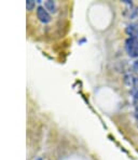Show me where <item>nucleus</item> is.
Here are the masks:
<instances>
[{
	"instance_id": "423d86ee",
	"label": "nucleus",
	"mask_w": 138,
	"mask_h": 160,
	"mask_svg": "<svg viewBox=\"0 0 138 160\" xmlns=\"http://www.w3.org/2000/svg\"><path fill=\"white\" fill-rule=\"evenodd\" d=\"M134 105H135V112H136V117L138 118V93L134 96Z\"/></svg>"
},
{
	"instance_id": "f03ea898",
	"label": "nucleus",
	"mask_w": 138,
	"mask_h": 160,
	"mask_svg": "<svg viewBox=\"0 0 138 160\" xmlns=\"http://www.w3.org/2000/svg\"><path fill=\"white\" fill-rule=\"evenodd\" d=\"M37 16H38L39 21L44 23V24H46V23H49L51 21L50 14H49L48 10H46L44 7L39 6L38 8H37Z\"/></svg>"
},
{
	"instance_id": "7ed1b4c3",
	"label": "nucleus",
	"mask_w": 138,
	"mask_h": 160,
	"mask_svg": "<svg viewBox=\"0 0 138 160\" xmlns=\"http://www.w3.org/2000/svg\"><path fill=\"white\" fill-rule=\"evenodd\" d=\"M126 34L128 35V38H137L138 39V24L137 23H132V24L127 25L125 28Z\"/></svg>"
},
{
	"instance_id": "39448f33",
	"label": "nucleus",
	"mask_w": 138,
	"mask_h": 160,
	"mask_svg": "<svg viewBox=\"0 0 138 160\" xmlns=\"http://www.w3.org/2000/svg\"><path fill=\"white\" fill-rule=\"evenodd\" d=\"M35 6H36V2L34 1V0H27L26 1V8L27 10H32V9L35 8Z\"/></svg>"
},
{
	"instance_id": "20e7f679",
	"label": "nucleus",
	"mask_w": 138,
	"mask_h": 160,
	"mask_svg": "<svg viewBox=\"0 0 138 160\" xmlns=\"http://www.w3.org/2000/svg\"><path fill=\"white\" fill-rule=\"evenodd\" d=\"M44 8L48 10V12L50 11V12L54 13L56 11V3L52 0H48V1L44 2Z\"/></svg>"
},
{
	"instance_id": "0eeeda50",
	"label": "nucleus",
	"mask_w": 138,
	"mask_h": 160,
	"mask_svg": "<svg viewBox=\"0 0 138 160\" xmlns=\"http://www.w3.org/2000/svg\"><path fill=\"white\" fill-rule=\"evenodd\" d=\"M133 68H134L135 72H138V61H136V62H134V64H133Z\"/></svg>"
},
{
	"instance_id": "f257e3e1",
	"label": "nucleus",
	"mask_w": 138,
	"mask_h": 160,
	"mask_svg": "<svg viewBox=\"0 0 138 160\" xmlns=\"http://www.w3.org/2000/svg\"><path fill=\"white\" fill-rule=\"evenodd\" d=\"M125 50L131 58H138V39L137 38L126 39Z\"/></svg>"
}]
</instances>
